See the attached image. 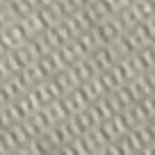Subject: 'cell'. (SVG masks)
I'll use <instances>...</instances> for the list:
<instances>
[{
    "instance_id": "cell-1",
    "label": "cell",
    "mask_w": 155,
    "mask_h": 155,
    "mask_svg": "<svg viewBox=\"0 0 155 155\" xmlns=\"http://www.w3.org/2000/svg\"><path fill=\"white\" fill-rule=\"evenodd\" d=\"M91 32H94V37H96L98 46H112L126 30H123L121 23L116 21V16H112V18H105V21H101L98 25H94Z\"/></svg>"
},
{
    "instance_id": "cell-2",
    "label": "cell",
    "mask_w": 155,
    "mask_h": 155,
    "mask_svg": "<svg viewBox=\"0 0 155 155\" xmlns=\"http://www.w3.org/2000/svg\"><path fill=\"white\" fill-rule=\"evenodd\" d=\"M87 62L91 64L94 71L101 75V73H105L107 68H112L116 62H119V55H116L114 46H98V48L87 57Z\"/></svg>"
},
{
    "instance_id": "cell-3",
    "label": "cell",
    "mask_w": 155,
    "mask_h": 155,
    "mask_svg": "<svg viewBox=\"0 0 155 155\" xmlns=\"http://www.w3.org/2000/svg\"><path fill=\"white\" fill-rule=\"evenodd\" d=\"M128 34L135 39V44L139 46V48L150 46L155 41V23H153V18L150 21H141L139 25H135L132 30H128Z\"/></svg>"
},
{
    "instance_id": "cell-4",
    "label": "cell",
    "mask_w": 155,
    "mask_h": 155,
    "mask_svg": "<svg viewBox=\"0 0 155 155\" xmlns=\"http://www.w3.org/2000/svg\"><path fill=\"white\" fill-rule=\"evenodd\" d=\"M64 25L68 28V32H71L73 39H75L78 34H82V32H87V30H91V23L87 21V16H84L82 9L75 12V14H71V16H66V18H64Z\"/></svg>"
},
{
    "instance_id": "cell-5",
    "label": "cell",
    "mask_w": 155,
    "mask_h": 155,
    "mask_svg": "<svg viewBox=\"0 0 155 155\" xmlns=\"http://www.w3.org/2000/svg\"><path fill=\"white\" fill-rule=\"evenodd\" d=\"M5 7L9 9V14L14 16V21H23L25 16H30L34 9H37L32 0H9Z\"/></svg>"
},
{
    "instance_id": "cell-6",
    "label": "cell",
    "mask_w": 155,
    "mask_h": 155,
    "mask_svg": "<svg viewBox=\"0 0 155 155\" xmlns=\"http://www.w3.org/2000/svg\"><path fill=\"white\" fill-rule=\"evenodd\" d=\"M116 21H119V23H121V28L128 32V30H132L135 25L141 23V16H139V12H137L135 5H128L126 9H121L119 14H116Z\"/></svg>"
},
{
    "instance_id": "cell-7",
    "label": "cell",
    "mask_w": 155,
    "mask_h": 155,
    "mask_svg": "<svg viewBox=\"0 0 155 155\" xmlns=\"http://www.w3.org/2000/svg\"><path fill=\"white\" fill-rule=\"evenodd\" d=\"M34 2V7H44V5H50L53 0H32Z\"/></svg>"
},
{
    "instance_id": "cell-8",
    "label": "cell",
    "mask_w": 155,
    "mask_h": 155,
    "mask_svg": "<svg viewBox=\"0 0 155 155\" xmlns=\"http://www.w3.org/2000/svg\"><path fill=\"white\" fill-rule=\"evenodd\" d=\"M94 2H98V0H80V5L87 7V5H94Z\"/></svg>"
}]
</instances>
